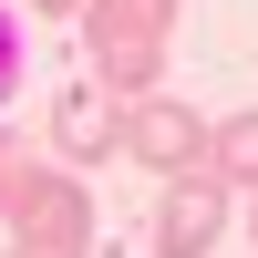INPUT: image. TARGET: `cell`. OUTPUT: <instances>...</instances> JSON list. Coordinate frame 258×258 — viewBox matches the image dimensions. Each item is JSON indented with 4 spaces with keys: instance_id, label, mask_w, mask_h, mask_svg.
Returning <instances> with one entry per match:
<instances>
[{
    "instance_id": "obj_10",
    "label": "cell",
    "mask_w": 258,
    "mask_h": 258,
    "mask_svg": "<svg viewBox=\"0 0 258 258\" xmlns=\"http://www.w3.org/2000/svg\"><path fill=\"white\" fill-rule=\"evenodd\" d=\"M248 248H258V197H248Z\"/></svg>"
},
{
    "instance_id": "obj_6",
    "label": "cell",
    "mask_w": 258,
    "mask_h": 258,
    "mask_svg": "<svg viewBox=\"0 0 258 258\" xmlns=\"http://www.w3.org/2000/svg\"><path fill=\"white\" fill-rule=\"evenodd\" d=\"M207 176H217L227 197H238V186L258 197V103H248V114H227V124H207Z\"/></svg>"
},
{
    "instance_id": "obj_2",
    "label": "cell",
    "mask_w": 258,
    "mask_h": 258,
    "mask_svg": "<svg viewBox=\"0 0 258 258\" xmlns=\"http://www.w3.org/2000/svg\"><path fill=\"white\" fill-rule=\"evenodd\" d=\"M11 248H52V258H83V248H93V197H83V176L41 165L31 197L11 207Z\"/></svg>"
},
{
    "instance_id": "obj_11",
    "label": "cell",
    "mask_w": 258,
    "mask_h": 258,
    "mask_svg": "<svg viewBox=\"0 0 258 258\" xmlns=\"http://www.w3.org/2000/svg\"><path fill=\"white\" fill-rule=\"evenodd\" d=\"M11 258H52V248H11Z\"/></svg>"
},
{
    "instance_id": "obj_1",
    "label": "cell",
    "mask_w": 258,
    "mask_h": 258,
    "mask_svg": "<svg viewBox=\"0 0 258 258\" xmlns=\"http://www.w3.org/2000/svg\"><path fill=\"white\" fill-rule=\"evenodd\" d=\"M83 41H93V83L114 103H145L165 83V41H176V0H83Z\"/></svg>"
},
{
    "instance_id": "obj_5",
    "label": "cell",
    "mask_w": 258,
    "mask_h": 258,
    "mask_svg": "<svg viewBox=\"0 0 258 258\" xmlns=\"http://www.w3.org/2000/svg\"><path fill=\"white\" fill-rule=\"evenodd\" d=\"M52 155H62V165H103V155H124V103L103 93V83H73V93L52 103Z\"/></svg>"
},
{
    "instance_id": "obj_8",
    "label": "cell",
    "mask_w": 258,
    "mask_h": 258,
    "mask_svg": "<svg viewBox=\"0 0 258 258\" xmlns=\"http://www.w3.org/2000/svg\"><path fill=\"white\" fill-rule=\"evenodd\" d=\"M11 83H21V21L0 11V103H11Z\"/></svg>"
},
{
    "instance_id": "obj_4",
    "label": "cell",
    "mask_w": 258,
    "mask_h": 258,
    "mask_svg": "<svg viewBox=\"0 0 258 258\" xmlns=\"http://www.w3.org/2000/svg\"><path fill=\"white\" fill-rule=\"evenodd\" d=\"M227 238V186L207 176H165V207H155V258H207Z\"/></svg>"
},
{
    "instance_id": "obj_3",
    "label": "cell",
    "mask_w": 258,
    "mask_h": 258,
    "mask_svg": "<svg viewBox=\"0 0 258 258\" xmlns=\"http://www.w3.org/2000/svg\"><path fill=\"white\" fill-rule=\"evenodd\" d=\"M124 155L155 165V176H197L207 165V124L186 114L176 93H145V103H124Z\"/></svg>"
},
{
    "instance_id": "obj_7",
    "label": "cell",
    "mask_w": 258,
    "mask_h": 258,
    "mask_svg": "<svg viewBox=\"0 0 258 258\" xmlns=\"http://www.w3.org/2000/svg\"><path fill=\"white\" fill-rule=\"evenodd\" d=\"M31 176H41V165H31V155H21V145H11V135H0V217H11V207H21V197H31Z\"/></svg>"
},
{
    "instance_id": "obj_9",
    "label": "cell",
    "mask_w": 258,
    "mask_h": 258,
    "mask_svg": "<svg viewBox=\"0 0 258 258\" xmlns=\"http://www.w3.org/2000/svg\"><path fill=\"white\" fill-rule=\"evenodd\" d=\"M31 11H52V21H62V11H83V0H31Z\"/></svg>"
}]
</instances>
